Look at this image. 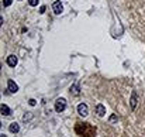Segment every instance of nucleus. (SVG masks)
Instances as JSON below:
<instances>
[{
    "label": "nucleus",
    "mask_w": 145,
    "mask_h": 137,
    "mask_svg": "<svg viewBox=\"0 0 145 137\" xmlns=\"http://www.w3.org/2000/svg\"><path fill=\"white\" fill-rule=\"evenodd\" d=\"M54 107H55V112H56V113H62V112L66 109V99H65V98H58Z\"/></svg>",
    "instance_id": "f257e3e1"
},
{
    "label": "nucleus",
    "mask_w": 145,
    "mask_h": 137,
    "mask_svg": "<svg viewBox=\"0 0 145 137\" xmlns=\"http://www.w3.org/2000/svg\"><path fill=\"white\" fill-rule=\"evenodd\" d=\"M137 105H138V95H137V90H133V92H131V98H130V107H131V110H135Z\"/></svg>",
    "instance_id": "f03ea898"
},
{
    "label": "nucleus",
    "mask_w": 145,
    "mask_h": 137,
    "mask_svg": "<svg viewBox=\"0 0 145 137\" xmlns=\"http://www.w3.org/2000/svg\"><path fill=\"white\" fill-rule=\"evenodd\" d=\"M78 113L82 116V117H86L89 115V106L86 103H79L78 105Z\"/></svg>",
    "instance_id": "7ed1b4c3"
},
{
    "label": "nucleus",
    "mask_w": 145,
    "mask_h": 137,
    "mask_svg": "<svg viewBox=\"0 0 145 137\" xmlns=\"http://www.w3.org/2000/svg\"><path fill=\"white\" fill-rule=\"evenodd\" d=\"M7 90L10 93H17L18 92V85H17L13 79H9L7 81Z\"/></svg>",
    "instance_id": "20e7f679"
},
{
    "label": "nucleus",
    "mask_w": 145,
    "mask_h": 137,
    "mask_svg": "<svg viewBox=\"0 0 145 137\" xmlns=\"http://www.w3.org/2000/svg\"><path fill=\"white\" fill-rule=\"evenodd\" d=\"M52 10H54L55 14H61V13L64 12V6H62V3L59 0H56V2L52 3Z\"/></svg>",
    "instance_id": "39448f33"
},
{
    "label": "nucleus",
    "mask_w": 145,
    "mask_h": 137,
    "mask_svg": "<svg viewBox=\"0 0 145 137\" xmlns=\"http://www.w3.org/2000/svg\"><path fill=\"white\" fill-rule=\"evenodd\" d=\"M17 62H18V59H17V57L16 55H9L7 57V59H6V64H7L9 66H11V68H14V66L17 65Z\"/></svg>",
    "instance_id": "423d86ee"
},
{
    "label": "nucleus",
    "mask_w": 145,
    "mask_h": 137,
    "mask_svg": "<svg viewBox=\"0 0 145 137\" xmlns=\"http://www.w3.org/2000/svg\"><path fill=\"white\" fill-rule=\"evenodd\" d=\"M9 130H10V133H13V134H17V133L20 132V124L17 122H13V123H10V126H9Z\"/></svg>",
    "instance_id": "0eeeda50"
},
{
    "label": "nucleus",
    "mask_w": 145,
    "mask_h": 137,
    "mask_svg": "<svg viewBox=\"0 0 145 137\" xmlns=\"http://www.w3.org/2000/svg\"><path fill=\"white\" fill-rule=\"evenodd\" d=\"M96 113H97V116H100V117H103V116L106 115V107L103 106L102 103H97L96 105Z\"/></svg>",
    "instance_id": "6e6552de"
},
{
    "label": "nucleus",
    "mask_w": 145,
    "mask_h": 137,
    "mask_svg": "<svg viewBox=\"0 0 145 137\" xmlns=\"http://www.w3.org/2000/svg\"><path fill=\"white\" fill-rule=\"evenodd\" d=\"M0 112H2L3 116H10L11 115V109H10L7 105H4V103H2V106H0Z\"/></svg>",
    "instance_id": "1a4fd4ad"
},
{
    "label": "nucleus",
    "mask_w": 145,
    "mask_h": 137,
    "mask_svg": "<svg viewBox=\"0 0 145 137\" xmlns=\"http://www.w3.org/2000/svg\"><path fill=\"white\" fill-rule=\"evenodd\" d=\"M71 92H73V95H79V93H80V89H79V83L71 86Z\"/></svg>",
    "instance_id": "9d476101"
},
{
    "label": "nucleus",
    "mask_w": 145,
    "mask_h": 137,
    "mask_svg": "<svg viewBox=\"0 0 145 137\" xmlns=\"http://www.w3.org/2000/svg\"><path fill=\"white\" fill-rule=\"evenodd\" d=\"M31 119H33V113H30V112H27V113L23 116V122H28Z\"/></svg>",
    "instance_id": "9b49d317"
},
{
    "label": "nucleus",
    "mask_w": 145,
    "mask_h": 137,
    "mask_svg": "<svg viewBox=\"0 0 145 137\" xmlns=\"http://www.w3.org/2000/svg\"><path fill=\"white\" fill-rule=\"evenodd\" d=\"M109 122H110V123H117V122H118V117H117V115H111V116H110V117H109Z\"/></svg>",
    "instance_id": "f8f14e48"
},
{
    "label": "nucleus",
    "mask_w": 145,
    "mask_h": 137,
    "mask_svg": "<svg viewBox=\"0 0 145 137\" xmlns=\"http://www.w3.org/2000/svg\"><path fill=\"white\" fill-rule=\"evenodd\" d=\"M28 4L35 7V6H38V0H28Z\"/></svg>",
    "instance_id": "ddd939ff"
},
{
    "label": "nucleus",
    "mask_w": 145,
    "mask_h": 137,
    "mask_svg": "<svg viewBox=\"0 0 145 137\" xmlns=\"http://www.w3.org/2000/svg\"><path fill=\"white\" fill-rule=\"evenodd\" d=\"M11 3H13V0H3V6H4V7H9Z\"/></svg>",
    "instance_id": "4468645a"
},
{
    "label": "nucleus",
    "mask_w": 145,
    "mask_h": 137,
    "mask_svg": "<svg viewBox=\"0 0 145 137\" xmlns=\"http://www.w3.org/2000/svg\"><path fill=\"white\" fill-rule=\"evenodd\" d=\"M28 105H30V106H35V105H37V100L35 99H30L28 100Z\"/></svg>",
    "instance_id": "2eb2a0df"
},
{
    "label": "nucleus",
    "mask_w": 145,
    "mask_h": 137,
    "mask_svg": "<svg viewBox=\"0 0 145 137\" xmlns=\"http://www.w3.org/2000/svg\"><path fill=\"white\" fill-rule=\"evenodd\" d=\"M40 13H41V14L45 13V6H41V7H40Z\"/></svg>",
    "instance_id": "dca6fc26"
},
{
    "label": "nucleus",
    "mask_w": 145,
    "mask_h": 137,
    "mask_svg": "<svg viewBox=\"0 0 145 137\" xmlns=\"http://www.w3.org/2000/svg\"><path fill=\"white\" fill-rule=\"evenodd\" d=\"M0 137H7V136H6L4 133H2V134H0Z\"/></svg>",
    "instance_id": "f3484780"
}]
</instances>
